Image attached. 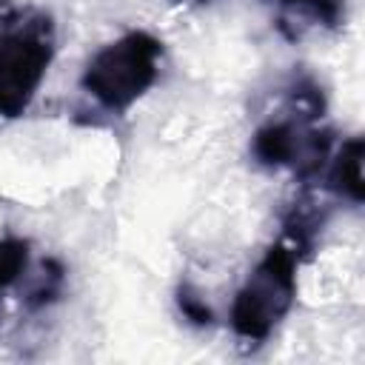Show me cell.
<instances>
[{
  "mask_svg": "<svg viewBox=\"0 0 365 365\" xmlns=\"http://www.w3.org/2000/svg\"><path fill=\"white\" fill-rule=\"evenodd\" d=\"M54 54L51 20L17 3H0V117H17L31 103Z\"/></svg>",
  "mask_w": 365,
  "mask_h": 365,
  "instance_id": "1",
  "label": "cell"
},
{
  "mask_svg": "<svg viewBox=\"0 0 365 365\" xmlns=\"http://www.w3.org/2000/svg\"><path fill=\"white\" fill-rule=\"evenodd\" d=\"M297 240L274 245L257 265V271L248 277L231 308V325L237 336L248 342H262L285 317L297 294Z\"/></svg>",
  "mask_w": 365,
  "mask_h": 365,
  "instance_id": "2",
  "label": "cell"
},
{
  "mask_svg": "<svg viewBox=\"0 0 365 365\" xmlns=\"http://www.w3.org/2000/svg\"><path fill=\"white\" fill-rule=\"evenodd\" d=\"M157 68L160 43L145 31H131L94 54L83 86L108 111H125L157 80Z\"/></svg>",
  "mask_w": 365,
  "mask_h": 365,
  "instance_id": "3",
  "label": "cell"
},
{
  "mask_svg": "<svg viewBox=\"0 0 365 365\" xmlns=\"http://www.w3.org/2000/svg\"><path fill=\"white\" fill-rule=\"evenodd\" d=\"M331 182L342 197H351L354 202L362 200V143L359 140H351L348 145H342L331 168Z\"/></svg>",
  "mask_w": 365,
  "mask_h": 365,
  "instance_id": "4",
  "label": "cell"
},
{
  "mask_svg": "<svg viewBox=\"0 0 365 365\" xmlns=\"http://www.w3.org/2000/svg\"><path fill=\"white\" fill-rule=\"evenodd\" d=\"M282 11L294 26H334L339 20V0H279Z\"/></svg>",
  "mask_w": 365,
  "mask_h": 365,
  "instance_id": "5",
  "label": "cell"
},
{
  "mask_svg": "<svg viewBox=\"0 0 365 365\" xmlns=\"http://www.w3.org/2000/svg\"><path fill=\"white\" fill-rule=\"evenodd\" d=\"M29 251L20 240H0V291L9 288L26 268Z\"/></svg>",
  "mask_w": 365,
  "mask_h": 365,
  "instance_id": "6",
  "label": "cell"
}]
</instances>
